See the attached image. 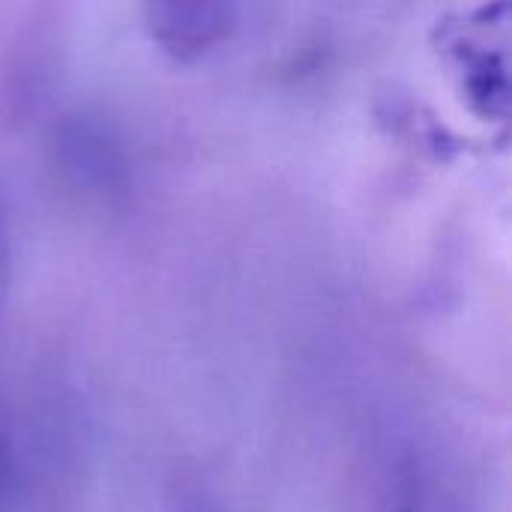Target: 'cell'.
<instances>
[{
  "mask_svg": "<svg viewBox=\"0 0 512 512\" xmlns=\"http://www.w3.org/2000/svg\"><path fill=\"white\" fill-rule=\"evenodd\" d=\"M441 57L480 120L510 117V0H492L441 27Z\"/></svg>",
  "mask_w": 512,
  "mask_h": 512,
  "instance_id": "6da1fadb",
  "label": "cell"
},
{
  "mask_svg": "<svg viewBox=\"0 0 512 512\" xmlns=\"http://www.w3.org/2000/svg\"><path fill=\"white\" fill-rule=\"evenodd\" d=\"M243 0H141L153 42L177 63L213 54L234 30Z\"/></svg>",
  "mask_w": 512,
  "mask_h": 512,
  "instance_id": "7a4b0ae2",
  "label": "cell"
},
{
  "mask_svg": "<svg viewBox=\"0 0 512 512\" xmlns=\"http://www.w3.org/2000/svg\"><path fill=\"white\" fill-rule=\"evenodd\" d=\"M6 291H9V237H6V225L0 216V315L6 306Z\"/></svg>",
  "mask_w": 512,
  "mask_h": 512,
  "instance_id": "3957f363",
  "label": "cell"
},
{
  "mask_svg": "<svg viewBox=\"0 0 512 512\" xmlns=\"http://www.w3.org/2000/svg\"><path fill=\"white\" fill-rule=\"evenodd\" d=\"M405 512H462L453 501H447V498H435V495H417L411 504H408V510Z\"/></svg>",
  "mask_w": 512,
  "mask_h": 512,
  "instance_id": "277c9868",
  "label": "cell"
},
{
  "mask_svg": "<svg viewBox=\"0 0 512 512\" xmlns=\"http://www.w3.org/2000/svg\"><path fill=\"white\" fill-rule=\"evenodd\" d=\"M3 483H6V450H3V438H0V495H3Z\"/></svg>",
  "mask_w": 512,
  "mask_h": 512,
  "instance_id": "5b68a950",
  "label": "cell"
}]
</instances>
